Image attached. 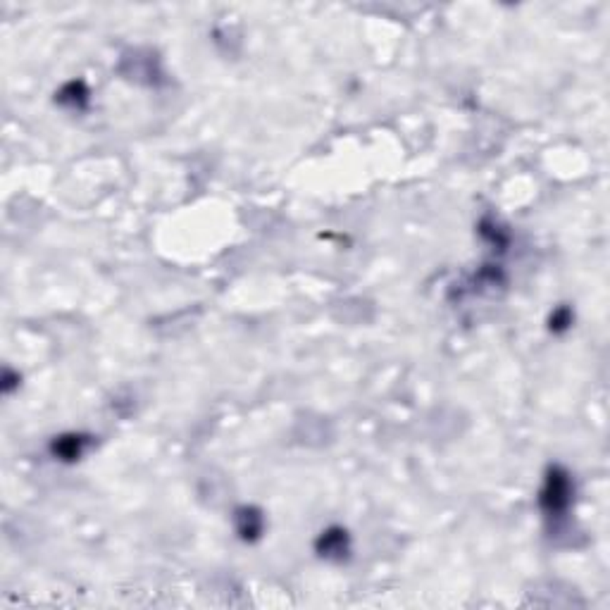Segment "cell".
<instances>
[{
	"label": "cell",
	"instance_id": "cell-2",
	"mask_svg": "<svg viewBox=\"0 0 610 610\" xmlns=\"http://www.w3.org/2000/svg\"><path fill=\"white\" fill-rule=\"evenodd\" d=\"M317 550L324 558H344L349 553V536L344 529H327L317 541Z\"/></svg>",
	"mask_w": 610,
	"mask_h": 610
},
{
	"label": "cell",
	"instance_id": "cell-5",
	"mask_svg": "<svg viewBox=\"0 0 610 610\" xmlns=\"http://www.w3.org/2000/svg\"><path fill=\"white\" fill-rule=\"evenodd\" d=\"M570 324V312L567 310H558L553 315V320H550V329H565V327Z\"/></svg>",
	"mask_w": 610,
	"mask_h": 610
},
{
	"label": "cell",
	"instance_id": "cell-4",
	"mask_svg": "<svg viewBox=\"0 0 610 610\" xmlns=\"http://www.w3.org/2000/svg\"><path fill=\"white\" fill-rule=\"evenodd\" d=\"M262 532V517L255 513V510H241L239 515V534L244 536L246 541L258 539Z\"/></svg>",
	"mask_w": 610,
	"mask_h": 610
},
{
	"label": "cell",
	"instance_id": "cell-1",
	"mask_svg": "<svg viewBox=\"0 0 610 610\" xmlns=\"http://www.w3.org/2000/svg\"><path fill=\"white\" fill-rule=\"evenodd\" d=\"M570 496H572L570 477L560 468H553L548 472L546 484H543L541 496H539L541 508L546 510L548 515H560V513H565L570 506Z\"/></svg>",
	"mask_w": 610,
	"mask_h": 610
},
{
	"label": "cell",
	"instance_id": "cell-3",
	"mask_svg": "<svg viewBox=\"0 0 610 610\" xmlns=\"http://www.w3.org/2000/svg\"><path fill=\"white\" fill-rule=\"evenodd\" d=\"M84 444H86V439L81 436H60L55 441V446H52V453H55L60 461H74V458L81 456L84 451Z\"/></svg>",
	"mask_w": 610,
	"mask_h": 610
}]
</instances>
